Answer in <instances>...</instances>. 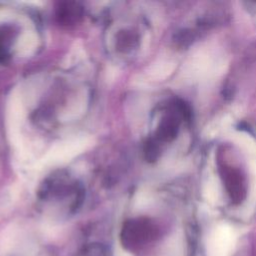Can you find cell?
I'll return each instance as SVG.
<instances>
[{
  "label": "cell",
  "instance_id": "2",
  "mask_svg": "<svg viewBox=\"0 0 256 256\" xmlns=\"http://www.w3.org/2000/svg\"><path fill=\"white\" fill-rule=\"evenodd\" d=\"M81 10L75 3H66L63 7L59 9V17L61 21L65 23H69L72 21H76L80 16Z\"/></svg>",
  "mask_w": 256,
  "mask_h": 256
},
{
  "label": "cell",
  "instance_id": "1",
  "mask_svg": "<svg viewBox=\"0 0 256 256\" xmlns=\"http://www.w3.org/2000/svg\"><path fill=\"white\" fill-rule=\"evenodd\" d=\"M233 246V235L228 227L218 228L210 241V252L212 256H228Z\"/></svg>",
  "mask_w": 256,
  "mask_h": 256
}]
</instances>
